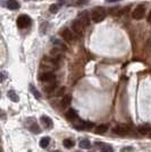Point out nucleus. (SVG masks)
Returning a JSON list of instances; mask_svg holds the SVG:
<instances>
[{"mask_svg":"<svg viewBox=\"0 0 151 152\" xmlns=\"http://www.w3.org/2000/svg\"><path fill=\"white\" fill-rule=\"evenodd\" d=\"M106 16H107V12H106L105 8H102V7L101 8H95L91 14V19H92L93 23H100L106 18Z\"/></svg>","mask_w":151,"mask_h":152,"instance_id":"1","label":"nucleus"},{"mask_svg":"<svg viewBox=\"0 0 151 152\" xmlns=\"http://www.w3.org/2000/svg\"><path fill=\"white\" fill-rule=\"evenodd\" d=\"M144 16H145V6H143V5H139V6H136L134 9H133V12H132L133 19L139 20V19H142Z\"/></svg>","mask_w":151,"mask_h":152,"instance_id":"2","label":"nucleus"},{"mask_svg":"<svg viewBox=\"0 0 151 152\" xmlns=\"http://www.w3.org/2000/svg\"><path fill=\"white\" fill-rule=\"evenodd\" d=\"M31 17L27 16V15H21L17 18V26H18L19 28H26V27H29V26L31 25Z\"/></svg>","mask_w":151,"mask_h":152,"instance_id":"3","label":"nucleus"},{"mask_svg":"<svg viewBox=\"0 0 151 152\" xmlns=\"http://www.w3.org/2000/svg\"><path fill=\"white\" fill-rule=\"evenodd\" d=\"M83 27H84V25L80 19H75V20L72 22V30L77 37H81L83 34Z\"/></svg>","mask_w":151,"mask_h":152,"instance_id":"4","label":"nucleus"},{"mask_svg":"<svg viewBox=\"0 0 151 152\" xmlns=\"http://www.w3.org/2000/svg\"><path fill=\"white\" fill-rule=\"evenodd\" d=\"M60 35H62V38L64 39L65 42H67V43H72L73 42V33L67 27H64L63 30L60 31Z\"/></svg>","mask_w":151,"mask_h":152,"instance_id":"5","label":"nucleus"},{"mask_svg":"<svg viewBox=\"0 0 151 152\" xmlns=\"http://www.w3.org/2000/svg\"><path fill=\"white\" fill-rule=\"evenodd\" d=\"M128 131H130V126L126 125V124H119V125H117L116 127L113 128L114 133L118 134V135H124V134H126Z\"/></svg>","mask_w":151,"mask_h":152,"instance_id":"6","label":"nucleus"},{"mask_svg":"<svg viewBox=\"0 0 151 152\" xmlns=\"http://www.w3.org/2000/svg\"><path fill=\"white\" fill-rule=\"evenodd\" d=\"M55 78H56V76H55L54 73H51V72H44V73H42L40 75V81H42V82H47V83L54 82Z\"/></svg>","mask_w":151,"mask_h":152,"instance_id":"7","label":"nucleus"},{"mask_svg":"<svg viewBox=\"0 0 151 152\" xmlns=\"http://www.w3.org/2000/svg\"><path fill=\"white\" fill-rule=\"evenodd\" d=\"M41 123L43 124V126L45 127V128H49V129H51L52 127H54V121H52V119H51L50 117H48V116H41Z\"/></svg>","mask_w":151,"mask_h":152,"instance_id":"8","label":"nucleus"},{"mask_svg":"<svg viewBox=\"0 0 151 152\" xmlns=\"http://www.w3.org/2000/svg\"><path fill=\"white\" fill-rule=\"evenodd\" d=\"M65 116H66V118L68 119V121H75V119H77V113H76L74 109H69V110H67V113L65 114Z\"/></svg>","mask_w":151,"mask_h":152,"instance_id":"9","label":"nucleus"},{"mask_svg":"<svg viewBox=\"0 0 151 152\" xmlns=\"http://www.w3.org/2000/svg\"><path fill=\"white\" fill-rule=\"evenodd\" d=\"M7 7L9 9H12V10H16V9H18L19 7H21V5L18 4L17 0H8L7 1Z\"/></svg>","mask_w":151,"mask_h":152,"instance_id":"10","label":"nucleus"},{"mask_svg":"<svg viewBox=\"0 0 151 152\" xmlns=\"http://www.w3.org/2000/svg\"><path fill=\"white\" fill-rule=\"evenodd\" d=\"M138 131L139 133L142 134V135H144L147 133H151V126L148 125V124H145V125H142V126H139Z\"/></svg>","mask_w":151,"mask_h":152,"instance_id":"11","label":"nucleus"},{"mask_svg":"<svg viewBox=\"0 0 151 152\" xmlns=\"http://www.w3.org/2000/svg\"><path fill=\"white\" fill-rule=\"evenodd\" d=\"M27 128L31 131L32 133H34V134H39L40 132H41V128L39 127V125L35 123V121H33L31 125H27Z\"/></svg>","mask_w":151,"mask_h":152,"instance_id":"12","label":"nucleus"},{"mask_svg":"<svg viewBox=\"0 0 151 152\" xmlns=\"http://www.w3.org/2000/svg\"><path fill=\"white\" fill-rule=\"evenodd\" d=\"M97 145H100L101 146L100 152H114L113 146L108 145V144H102V143H99V142H97Z\"/></svg>","mask_w":151,"mask_h":152,"instance_id":"13","label":"nucleus"},{"mask_svg":"<svg viewBox=\"0 0 151 152\" xmlns=\"http://www.w3.org/2000/svg\"><path fill=\"white\" fill-rule=\"evenodd\" d=\"M7 95H8V98L12 100V101L14 102H18L19 98L18 95L16 94V92L15 91H13V90H10V91H8V93H7Z\"/></svg>","mask_w":151,"mask_h":152,"instance_id":"14","label":"nucleus"},{"mask_svg":"<svg viewBox=\"0 0 151 152\" xmlns=\"http://www.w3.org/2000/svg\"><path fill=\"white\" fill-rule=\"evenodd\" d=\"M78 18H80V20L82 22V24H83L84 26L88 25L89 22H90V18H89V16H88V14H86V13L81 14V15L78 16Z\"/></svg>","mask_w":151,"mask_h":152,"instance_id":"15","label":"nucleus"},{"mask_svg":"<svg viewBox=\"0 0 151 152\" xmlns=\"http://www.w3.org/2000/svg\"><path fill=\"white\" fill-rule=\"evenodd\" d=\"M107 129H108V126L106 125V124H101V125H99V126H97V128H95V133L103 134L107 132Z\"/></svg>","mask_w":151,"mask_h":152,"instance_id":"16","label":"nucleus"},{"mask_svg":"<svg viewBox=\"0 0 151 152\" xmlns=\"http://www.w3.org/2000/svg\"><path fill=\"white\" fill-rule=\"evenodd\" d=\"M70 101H72L70 95H64V98L62 99V107H68L70 104Z\"/></svg>","mask_w":151,"mask_h":152,"instance_id":"17","label":"nucleus"},{"mask_svg":"<svg viewBox=\"0 0 151 152\" xmlns=\"http://www.w3.org/2000/svg\"><path fill=\"white\" fill-rule=\"evenodd\" d=\"M49 143H50V137H48V136L42 137V139L40 140V146H41L42 149H45L47 146L49 145Z\"/></svg>","mask_w":151,"mask_h":152,"instance_id":"18","label":"nucleus"},{"mask_svg":"<svg viewBox=\"0 0 151 152\" xmlns=\"http://www.w3.org/2000/svg\"><path fill=\"white\" fill-rule=\"evenodd\" d=\"M78 145H80V148H82V149H90L91 142L89 140H81V142H80Z\"/></svg>","mask_w":151,"mask_h":152,"instance_id":"19","label":"nucleus"},{"mask_svg":"<svg viewBox=\"0 0 151 152\" xmlns=\"http://www.w3.org/2000/svg\"><path fill=\"white\" fill-rule=\"evenodd\" d=\"M63 145L65 146V148H67V149H70V148H73L74 146V142L72 141V140L69 139H66L63 141Z\"/></svg>","mask_w":151,"mask_h":152,"instance_id":"20","label":"nucleus"},{"mask_svg":"<svg viewBox=\"0 0 151 152\" xmlns=\"http://www.w3.org/2000/svg\"><path fill=\"white\" fill-rule=\"evenodd\" d=\"M57 89V84L56 83H51L50 85H48V86H45L44 88V91L47 92V93H50L52 91H55Z\"/></svg>","mask_w":151,"mask_h":152,"instance_id":"21","label":"nucleus"},{"mask_svg":"<svg viewBox=\"0 0 151 152\" xmlns=\"http://www.w3.org/2000/svg\"><path fill=\"white\" fill-rule=\"evenodd\" d=\"M58 9H59V5H57V4H55V5H51L50 8H49V10H50V13L55 14L58 12Z\"/></svg>","mask_w":151,"mask_h":152,"instance_id":"22","label":"nucleus"},{"mask_svg":"<svg viewBox=\"0 0 151 152\" xmlns=\"http://www.w3.org/2000/svg\"><path fill=\"white\" fill-rule=\"evenodd\" d=\"M30 89H31V91H32V93H33V94H34V96H35V98H37V99H40V98H41V95H40V93H39L38 91H37V90L34 89V88H33V86H30Z\"/></svg>","mask_w":151,"mask_h":152,"instance_id":"23","label":"nucleus"},{"mask_svg":"<svg viewBox=\"0 0 151 152\" xmlns=\"http://www.w3.org/2000/svg\"><path fill=\"white\" fill-rule=\"evenodd\" d=\"M131 150H132V148H130V146H128V148H123V149H122V152H130Z\"/></svg>","mask_w":151,"mask_h":152,"instance_id":"24","label":"nucleus"},{"mask_svg":"<svg viewBox=\"0 0 151 152\" xmlns=\"http://www.w3.org/2000/svg\"><path fill=\"white\" fill-rule=\"evenodd\" d=\"M148 22L151 23V10H150V13H149V15H148Z\"/></svg>","mask_w":151,"mask_h":152,"instance_id":"25","label":"nucleus"},{"mask_svg":"<svg viewBox=\"0 0 151 152\" xmlns=\"http://www.w3.org/2000/svg\"><path fill=\"white\" fill-rule=\"evenodd\" d=\"M55 152H60V151H58V150H57V151H55Z\"/></svg>","mask_w":151,"mask_h":152,"instance_id":"26","label":"nucleus"}]
</instances>
